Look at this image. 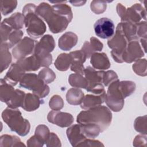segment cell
I'll list each match as a JSON object with an SVG mask.
<instances>
[{
    "label": "cell",
    "mask_w": 147,
    "mask_h": 147,
    "mask_svg": "<svg viewBox=\"0 0 147 147\" xmlns=\"http://www.w3.org/2000/svg\"><path fill=\"white\" fill-rule=\"evenodd\" d=\"M112 113L110 109L105 106H98L80 112L76 118L79 124L92 123L98 125L102 132L110 125Z\"/></svg>",
    "instance_id": "obj_1"
},
{
    "label": "cell",
    "mask_w": 147,
    "mask_h": 147,
    "mask_svg": "<svg viewBox=\"0 0 147 147\" xmlns=\"http://www.w3.org/2000/svg\"><path fill=\"white\" fill-rule=\"evenodd\" d=\"M36 7L33 3H28L22 10L26 32L30 37L34 38L42 36L47 30L45 23L36 12Z\"/></svg>",
    "instance_id": "obj_2"
},
{
    "label": "cell",
    "mask_w": 147,
    "mask_h": 147,
    "mask_svg": "<svg viewBox=\"0 0 147 147\" xmlns=\"http://www.w3.org/2000/svg\"><path fill=\"white\" fill-rule=\"evenodd\" d=\"M2 118L10 130L18 135L25 136L29 133L30 128V123L23 118L18 109L7 107L2 113Z\"/></svg>",
    "instance_id": "obj_3"
},
{
    "label": "cell",
    "mask_w": 147,
    "mask_h": 147,
    "mask_svg": "<svg viewBox=\"0 0 147 147\" xmlns=\"http://www.w3.org/2000/svg\"><path fill=\"white\" fill-rule=\"evenodd\" d=\"M55 47V42L52 36H43L39 41L37 42L34 53L39 59L41 67H48L52 62V56L50 53Z\"/></svg>",
    "instance_id": "obj_4"
},
{
    "label": "cell",
    "mask_w": 147,
    "mask_h": 147,
    "mask_svg": "<svg viewBox=\"0 0 147 147\" xmlns=\"http://www.w3.org/2000/svg\"><path fill=\"white\" fill-rule=\"evenodd\" d=\"M20 86L32 91L40 98L45 97L49 92V86L33 73H25L20 82Z\"/></svg>",
    "instance_id": "obj_5"
},
{
    "label": "cell",
    "mask_w": 147,
    "mask_h": 147,
    "mask_svg": "<svg viewBox=\"0 0 147 147\" xmlns=\"http://www.w3.org/2000/svg\"><path fill=\"white\" fill-rule=\"evenodd\" d=\"M105 71H96L90 66L84 68V75L88 82L86 90L95 94H100L105 92L103 84Z\"/></svg>",
    "instance_id": "obj_6"
},
{
    "label": "cell",
    "mask_w": 147,
    "mask_h": 147,
    "mask_svg": "<svg viewBox=\"0 0 147 147\" xmlns=\"http://www.w3.org/2000/svg\"><path fill=\"white\" fill-rule=\"evenodd\" d=\"M119 81H114L108 86L105 101L108 107L115 112L121 111L124 106L125 98L119 90Z\"/></svg>",
    "instance_id": "obj_7"
},
{
    "label": "cell",
    "mask_w": 147,
    "mask_h": 147,
    "mask_svg": "<svg viewBox=\"0 0 147 147\" xmlns=\"http://www.w3.org/2000/svg\"><path fill=\"white\" fill-rule=\"evenodd\" d=\"M129 42V40L124 34L117 29L115 33L109 38L107 45L110 48L112 49L111 51V56L117 63H122L123 62L122 53Z\"/></svg>",
    "instance_id": "obj_8"
},
{
    "label": "cell",
    "mask_w": 147,
    "mask_h": 147,
    "mask_svg": "<svg viewBox=\"0 0 147 147\" xmlns=\"http://www.w3.org/2000/svg\"><path fill=\"white\" fill-rule=\"evenodd\" d=\"M44 21H46L49 30L53 33H59L64 31L71 21L67 17L53 10L52 7L51 11Z\"/></svg>",
    "instance_id": "obj_9"
},
{
    "label": "cell",
    "mask_w": 147,
    "mask_h": 147,
    "mask_svg": "<svg viewBox=\"0 0 147 147\" xmlns=\"http://www.w3.org/2000/svg\"><path fill=\"white\" fill-rule=\"evenodd\" d=\"M37 42L36 40L25 36L13 49L12 54L14 58L18 60L33 53Z\"/></svg>",
    "instance_id": "obj_10"
},
{
    "label": "cell",
    "mask_w": 147,
    "mask_h": 147,
    "mask_svg": "<svg viewBox=\"0 0 147 147\" xmlns=\"http://www.w3.org/2000/svg\"><path fill=\"white\" fill-rule=\"evenodd\" d=\"M121 19V21H127L134 24H137L142 19L146 21L145 8L140 3H135L131 7L125 9Z\"/></svg>",
    "instance_id": "obj_11"
},
{
    "label": "cell",
    "mask_w": 147,
    "mask_h": 147,
    "mask_svg": "<svg viewBox=\"0 0 147 147\" xmlns=\"http://www.w3.org/2000/svg\"><path fill=\"white\" fill-rule=\"evenodd\" d=\"M144 56L143 49L138 42V40H131L129 41L122 53L123 62L131 63L136 61Z\"/></svg>",
    "instance_id": "obj_12"
},
{
    "label": "cell",
    "mask_w": 147,
    "mask_h": 147,
    "mask_svg": "<svg viewBox=\"0 0 147 147\" xmlns=\"http://www.w3.org/2000/svg\"><path fill=\"white\" fill-rule=\"evenodd\" d=\"M95 34L102 38H110L115 31V26L113 21L108 18L103 17L97 20L94 25Z\"/></svg>",
    "instance_id": "obj_13"
},
{
    "label": "cell",
    "mask_w": 147,
    "mask_h": 147,
    "mask_svg": "<svg viewBox=\"0 0 147 147\" xmlns=\"http://www.w3.org/2000/svg\"><path fill=\"white\" fill-rule=\"evenodd\" d=\"M47 119L49 122L61 127H68L74 121V117L71 114L59 110L51 111L48 114Z\"/></svg>",
    "instance_id": "obj_14"
},
{
    "label": "cell",
    "mask_w": 147,
    "mask_h": 147,
    "mask_svg": "<svg viewBox=\"0 0 147 147\" xmlns=\"http://www.w3.org/2000/svg\"><path fill=\"white\" fill-rule=\"evenodd\" d=\"M69 54L72 57V61L70 66L71 70L76 74L84 75L85 68L83 66V63L87 59L85 54L81 49L71 52Z\"/></svg>",
    "instance_id": "obj_15"
},
{
    "label": "cell",
    "mask_w": 147,
    "mask_h": 147,
    "mask_svg": "<svg viewBox=\"0 0 147 147\" xmlns=\"http://www.w3.org/2000/svg\"><path fill=\"white\" fill-rule=\"evenodd\" d=\"M66 133L68 139L72 146H79L87 138L82 133L80 124L71 125L67 129Z\"/></svg>",
    "instance_id": "obj_16"
},
{
    "label": "cell",
    "mask_w": 147,
    "mask_h": 147,
    "mask_svg": "<svg viewBox=\"0 0 147 147\" xmlns=\"http://www.w3.org/2000/svg\"><path fill=\"white\" fill-rule=\"evenodd\" d=\"M25 72L16 63H13L7 72L3 79L10 85L14 86L20 82Z\"/></svg>",
    "instance_id": "obj_17"
},
{
    "label": "cell",
    "mask_w": 147,
    "mask_h": 147,
    "mask_svg": "<svg viewBox=\"0 0 147 147\" xmlns=\"http://www.w3.org/2000/svg\"><path fill=\"white\" fill-rule=\"evenodd\" d=\"M106 92L100 94H87L84 96L83 101L80 104L81 108L83 110L100 106L103 103L106 98Z\"/></svg>",
    "instance_id": "obj_18"
},
{
    "label": "cell",
    "mask_w": 147,
    "mask_h": 147,
    "mask_svg": "<svg viewBox=\"0 0 147 147\" xmlns=\"http://www.w3.org/2000/svg\"><path fill=\"white\" fill-rule=\"evenodd\" d=\"M16 63L25 72L26 71H35L41 67V63L38 57L33 54L30 56L18 60Z\"/></svg>",
    "instance_id": "obj_19"
},
{
    "label": "cell",
    "mask_w": 147,
    "mask_h": 147,
    "mask_svg": "<svg viewBox=\"0 0 147 147\" xmlns=\"http://www.w3.org/2000/svg\"><path fill=\"white\" fill-rule=\"evenodd\" d=\"M90 63L94 69L104 70L110 67V62L106 53L104 52H95L92 55Z\"/></svg>",
    "instance_id": "obj_20"
},
{
    "label": "cell",
    "mask_w": 147,
    "mask_h": 147,
    "mask_svg": "<svg viewBox=\"0 0 147 147\" xmlns=\"http://www.w3.org/2000/svg\"><path fill=\"white\" fill-rule=\"evenodd\" d=\"M77 35L71 32H67L63 34L59 39V47L65 51L71 50L78 42Z\"/></svg>",
    "instance_id": "obj_21"
},
{
    "label": "cell",
    "mask_w": 147,
    "mask_h": 147,
    "mask_svg": "<svg viewBox=\"0 0 147 147\" xmlns=\"http://www.w3.org/2000/svg\"><path fill=\"white\" fill-rule=\"evenodd\" d=\"M103 44L96 38L92 37L90 41H85L81 50L85 54L87 59L91 57L92 55L98 51H101L103 48Z\"/></svg>",
    "instance_id": "obj_22"
},
{
    "label": "cell",
    "mask_w": 147,
    "mask_h": 147,
    "mask_svg": "<svg viewBox=\"0 0 147 147\" xmlns=\"http://www.w3.org/2000/svg\"><path fill=\"white\" fill-rule=\"evenodd\" d=\"M40 98L36 95L31 93L25 94L21 107L26 111H32L37 110L41 103Z\"/></svg>",
    "instance_id": "obj_23"
},
{
    "label": "cell",
    "mask_w": 147,
    "mask_h": 147,
    "mask_svg": "<svg viewBox=\"0 0 147 147\" xmlns=\"http://www.w3.org/2000/svg\"><path fill=\"white\" fill-rule=\"evenodd\" d=\"M24 16L20 13H15L10 17L4 19L2 22L8 25L14 30H20L24 24Z\"/></svg>",
    "instance_id": "obj_24"
},
{
    "label": "cell",
    "mask_w": 147,
    "mask_h": 147,
    "mask_svg": "<svg viewBox=\"0 0 147 147\" xmlns=\"http://www.w3.org/2000/svg\"><path fill=\"white\" fill-rule=\"evenodd\" d=\"M0 83L1 101L6 104L13 95L16 89H14L13 86L7 83L3 79H1Z\"/></svg>",
    "instance_id": "obj_25"
},
{
    "label": "cell",
    "mask_w": 147,
    "mask_h": 147,
    "mask_svg": "<svg viewBox=\"0 0 147 147\" xmlns=\"http://www.w3.org/2000/svg\"><path fill=\"white\" fill-rule=\"evenodd\" d=\"M84 93L78 88H72L68 90L66 94V100L72 105H80L84 98Z\"/></svg>",
    "instance_id": "obj_26"
},
{
    "label": "cell",
    "mask_w": 147,
    "mask_h": 147,
    "mask_svg": "<svg viewBox=\"0 0 147 147\" xmlns=\"http://www.w3.org/2000/svg\"><path fill=\"white\" fill-rule=\"evenodd\" d=\"M9 47L6 42L1 43V72L7 69L11 62V55L9 51Z\"/></svg>",
    "instance_id": "obj_27"
},
{
    "label": "cell",
    "mask_w": 147,
    "mask_h": 147,
    "mask_svg": "<svg viewBox=\"0 0 147 147\" xmlns=\"http://www.w3.org/2000/svg\"><path fill=\"white\" fill-rule=\"evenodd\" d=\"M72 57L69 53H61L56 58L55 61V67L60 71H65L71 66Z\"/></svg>",
    "instance_id": "obj_28"
},
{
    "label": "cell",
    "mask_w": 147,
    "mask_h": 147,
    "mask_svg": "<svg viewBox=\"0 0 147 147\" xmlns=\"http://www.w3.org/2000/svg\"><path fill=\"white\" fill-rule=\"evenodd\" d=\"M80 126L82 133L87 138L94 139L102 132L100 127L96 124L85 123L80 124Z\"/></svg>",
    "instance_id": "obj_29"
},
{
    "label": "cell",
    "mask_w": 147,
    "mask_h": 147,
    "mask_svg": "<svg viewBox=\"0 0 147 147\" xmlns=\"http://www.w3.org/2000/svg\"><path fill=\"white\" fill-rule=\"evenodd\" d=\"M68 82L72 87L75 88L86 89L88 86V82L85 77L79 74H71L68 78Z\"/></svg>",
    "instance_id": "obj_30"
},
{
    "label": "cell",
    "mask_w": 147,
    "mask_h": 147,
    "mask_svg": "<svg viewBox=\"0 0 147 147\" xmlns=\"http://www.w3.org/2000/svg\"><path fill=\"white\" fill-rule=\"evenodd\" d=\"M1 146H25L21 140L16 136L3 134L1 136L0 138Z\"/></svg>",
    "instance_id": "obj_31"
},
{
    "label": "cell",
    "mask_w": 147,
    "mask_h": 147,
    "mask_svg": "<svg viewBox=\"0 0 147 147\" xmlns=\"http://www.w3.org/2000/svg\"><path fill=\"white\" fill-rule=\"evenodd\" d=\"M25 94H26L24 91L18 89H16L13 96L6 105L12 109H17L19 107H21L23 104Z\"/></svg>",
    "instance_id": "obj_32"
},
{
    "label": "cell",
    "mask_w": 147,
    "mask_h": 147,
    "mask_svg": "<svg viewBox=\"0 0 147 147\" xmlns=\"http://www.w3.org/2000/svg\"><path fill=\"white\" fill-rule=\"evenodd\" d=\"M118 86L125 98L132 94L136 89V84L132 81H119Z\"/></svg>",
    "instance_id": "obj_33"
},
{
    "label": "cell",
    "mask_w": 147,
    "mask_h": 147,
    "mask_svg": "<svg viewBox=\"0 0 147 147\" xmlns=\"http://www.w3.org/2000/svg\"><path fill=\"white\" fill-rule=\"evenodd\" d=\"M63 2H60L58 4L55 3V5L52 6V7L53 10L67 17L69 20L72 21L73 14L71 8L68 5L65 3H62Z\"/></svg>",
    "instance_id": "obj_34"
},
{
    "label": "cell",
    "mask_w": 147,
    "mask_h": 147,
    "mask_svg": "<svg viewBox=\"0 0 147 147\" xmlns=\"http://www.w3.org/2000/svg\"><path fill=\"white\" fill-rule=\"evenodd\" d=\"M38 78L45 84H49L54 81L56 79L55 72L48 67L42 69L38 74Z\"/></svg>",
    "instance_id": "obj_35"
},
{
    "label": "cell",
    "mask_w": 147,
    "mask_h": 147,
    "mask_svg": "<svg viewBox=\"0 0 147 147\" xmlns=\"http://www.w3.org/2000/svg\"><path fill=\"white\" fill-rule=\"evenodd\" d=\"M132 68L137 75L141 76H146V60L145 59L137 60L133 65Z\"/></svg>",
    "instance_id": "obj_36"
},
{
    "label": "cell",
    "mask_w": 147,
    "mask_h": 147,
    "mask_svg": "<svg viewBox=\"0 0 147 147\" xmlns=\"http://www.w3.org/2000/svg\"><path fill=\"white\" fill-rule=\"evenodd\" d=\"M17 1H1V11L3 16H6L11 13L17 7Z\"/></svg>",
    "instance_id": "obj_37"
},
{
    "label": "cell",
    "mask_w": 147,
    "mask_h": 147,
    "mask_svg": "<svg viewBox=\"0 0 147 147\" xmlns=\"http://www.w3.org/2000/svg\"><path fill=\"white\" fill-rule=\"evenodd\" d=\"M24 34V33L21 30H13L10 34L7 44L9 48H11L15 45H17L22 39V37Z\"/></svg>",
    "instance_id": "obj_38"
},
{
    "label": "cell",
    "mask_w": 147,
    "mask_h": 147,
    "mask_svg": "<svg viewBox=\"0 0 147 147\" xmlns=\"http://www.w3.org/2000/svg\"><path fill=\"white\" fill-rule=\"evenodd\" d=\"M135 130L144 135H146V115L137 117L134 123Z\"/></svg>",
    "instance_id": "obj_39"
},
{
    "label": "cell",
    "mask_w": 147,
    "mask_h": 147,
    "mask_svg": "<svg viewBox=\"0 0 147 147\" xmlns=\"http://www.w3.org/2000/svg\"><path fill=\"white\" fill-rule=\"evenodd\" d=\"M50 134L48 127L45 125H39L37 126L34 134L44 144H45Z\"/></svg>",
    "instance_id": "obj_40"
},
{
    "label": "cell",
    "mask_w": 147,
    "mask_h": 147,
    "mask_svg": "<svg viewBox=\"0 0 147 147\" xmlns=\"http://www.w3.org/2000/svg\"><path fill=\"white\" fill-rule=\"evenodd\" d=\"M108 2L110 1H92L90 5L91 10L96 14H101L106 10L107 3Z\"/></svg>",
    "instance_id": "obj_41"
},
{
    "label": "cell",
    "mask_w": 147,
    "mask_h": 147,
    "mask_svg": "<svg viewBox=\"0 0 147 147\" xmlns=\"http://www.w3.org/2000/svg\"><path fill=\"white\" fill-rule=\"evenodd\" d=\"M49 106L52 110H60L63 107L64 102L60 96L55 95L50 99Z\"/></svg>",
    "instance_id": "obj_42"
},
{
    "label": "cell",
    "mask_w": 147,
    "mask_h": 147,
    "mask_svg": "<svg viewBox=\"0 0 147 147\" xmlns=\"http://www.w3.org/2000/svg\"><path fill=\"white\" fill-rule=\"evenodd\" d=\"M117 80H119L118 75L114 71L109 70L105 72L103 81V84L105 86H108L110 83Z\"/></svg>",
    "instance_id": "obj_43"
},
{
    "label": "cell",
    "mask_w": 147,
    "mask_h": 147,
    "mask_svg": "<svg viewBox=\"0 0 147 147\" xmlns=\"http://www.w3.org/2000/svg\"><path fill=\"white\" fill-rule=\"evenodd\" d=\"M14 29H12L8 25L1 22V43L7 42L9 36L11 32Z\"/></svg>",
    "instance_id": "obj_44"
},
{
    "label": "cell",
    "mask_w": 147,
    "mask_h": 147,
    "mask_svg": "<svg viewBox=\"0 0 147 147\" xmlns=\"http://www.w3.org/2000/svg\"><path fill=\"white\" fill-rule=\"evenodd\" d=\"M45 144L48 147H59L61 146L60 139L59 138L58 136L54 133H50Z\"/></svg>",
    "instance_id": "obj_45"
},
{
    "label": "cell",
    "mask_w": 147,
    "mask_h": 147,
    "mask_svg": "<svg viewBox=\"0 0 147 147\" xmlns=\"http://www.w3.org/2000/svg\"><path fill=\"white\" fill-rule=\"evenodd\" d=\"M146 22L141 21L137 24V34L140 39L146 38Z\"/></svg>",
    "instance_id": "obj_46"
},
{
    "label": "cell",
    "mask_w": 147,
    "mask_h": 147,
    "mask_svg": "<svg viewBox=\"0 0 147 147\" xmlns=\"http://www.w3.org/2000/svg\"><path fill=\"white\" fill-rule=\"evenodd\" d=\"M44 145V143L41 141L35 134L32 136L27 141V146H35V147H42Z\"/></svg>",
    "instance_id": "obj_47"
},
{
    "label": "cell",
    "mask_w": 147,
    "mask_h": 147,
    "mask_svg": "<svg viewBox=\"0 0 147 147\" xmlns=\"http://www.w3.org/2000/svg\"><path fill=\"white\" fill-rule=\"evenodd\" d=\"M79 146H104V145L98 140L86 138Z\"/></svg>",
    "instance_id": "obj_48"
},
{
    "label": "cell",
    "mask_w": 147,
    "mask_h": 147,
    "mask_svg": "<svg viewBox=\"0 0 147 147\" xmlns=\"http://www.w3.org/2000/svg\"><path fill=\"white\" fill-rule=\"evenodd\" d=\"M134 146H146V135H137L133 142Z\"/></svg>",
    "instance_id": "obj_49"
},
{
    "label": "cell",
    "mask_w": 147,
    "mask_h": 147,
    "mask_svg": "<svg viewBox=\"0 0 147 147\" xmlns=\"http://www.w3.org/2000/svg\"><path fill=\"white\" fill-rule=\"evenodd\" d=\"M69 2L71 3H72L74 6H82L86 2V1H69Z\"/></svg>",
    "instance_id": "obj_50"
}]
</instances>
